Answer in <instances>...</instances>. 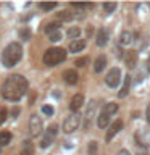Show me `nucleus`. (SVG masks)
Instances as JSON below:
<instances>
[{
    "instance_id": "1",
    "label": "nucleus",
    "mask_w": 150,
    "mask_h": 155,
    "mask_svg": "<svg viewBox=\"0 0 150 155\" xmlns=\"http://www.w3.org/2000/svg\"><path fill=\"white\" fill-rule=\"evenodd\" d=\"M28 79L21 74H11L2 84V97L10 102H16L28 92Z\"/></svg>"
},
{
    "instance_id": "2",
    "label": "nucleus",
    "mask_w": 150,
    "mask_h": 155,
    "mask_svg": "<svg viewBox=\"0 0 150 155\" xmlns=\"http://www.w3.org/2000/svg\"><path fill=\"white\" fill-rule=\"evenodd\" d=\"M21 57H23V47L18 42H11L2 52V63H3V66L11 68L21 60Z\"/></svg>"
},
{
    "instance_id": "3",
    "label": "nucleus",
    "mask_w": 150,
    "mask_h": 155,
    "mask_svg": "<svg viewBox=\"0 0 150 155\" xmlns=\"http://www.w3.org/2000/svg\"><path fill=\"white\" fill-rule=\"evenodd\" d=\"M65 58H66V50L61 47H52L44 53V63L47 66H55L58 63L65 61Z\"/></svg>"
},
{
    "instance_id": "4",
    "label": "nucleus",
    "mask_w": 150,
    "mask_h": 155,
    "mask_svg": "<svg viewBox=\"0 0 150 155\" xmlns=\"http://www.w3.org/2000/svg\"><path fill=\"white\" fill-rule=\"evenodd\" d=\"M42 120L39 115H31V118H29V134L32 136V137H37V136L42 134Z\"/></svg>"
},
{
    "instance_id": "5",
    "label": "nucleus",
    "mask_w": 150,
    "mask_h": 155,
    "mask_svg": "<svg viewBox=\"0 0 150 155\" xmlns=\"http://www.w3.org/2000/svg\"><path fill=\"white\" fill-rule=\"evenodd\" d=\"M57 134H58V124H50V126L47 128L45 134H44V139H42V142H41V147H42V149H47L48 145L53 142V139L57 137Z\"/></svg>"
},
{
    "instance_id": "6",
    "label": "nucleus",
    "mask_w": 150,
    "mask_h": 155,
    "mask_svg": "<svg viewBox=\"0 0 150 155\" xmlns=\"http://www.w3.org/2000/svg\"><path fill=\"white\" fill-rule=\"evenodd\" d=\"M77 126H79V116L76 113H71L70 116H66L65 121H63V131L65 133H74L77 129Z\"/></svg>"
},
{
    "instance_id": "7",
    "label": "nucleus",
    "mask_w": 150,
    "mask_h": 155,
    "mask_svg": "<svg viewBox=\"0 0 150 155\" xmlns=\"http://www.w3.org/2000/svg\"><path fill=\"white\" fill-rule=\"evenodd\" d=\"M105 82L108 87H118V84L121 82V70L119 68H111L105 78Z\"/></svg>"
},
{
    "instance_id": "8",
    "label": "nucleus",
    "mask_w": 150,
    "mask_h": 155,
    "mask_svg": "<svg viewBox=\"0 0 150 155\" xmlns=\"http://www.w3.org/2000/svg\"><path fill=\"white\" fill-rule=\"evenodd\" d=\"M121 129H123V121H121V120L113 121V123H111V124L108 126V133L105 134V140H106V142H110V140L113 139V137L119 133Z\"/></svg>"
},
{
    "instance_id": "9",
    "label": "nucleus",
    "mask_w": 150,
    "mask_h": 155,
    "mask_svg": "<svg viewBox=\"0 0 150 155\" xmlns=\"http://www.w3.org/2000/svg\"><path fill=\"white\" fill-rule=\"evenodd\" d=\"M95 107H97V104H95V100H90L89 102V107H87V110H86V121H84V128H87V126L90 124V121H92V118H94V113H95Z\"/></svg>"
},
{
    "instance_id": "10",
    "label": "nucleus",
    "mask_w": 150,
    "mask_h": 155,
    "mask_svg": "<svg viewBox=\"0 0 150 155\" xmlns=\"http://www.w3.org/2000/svg\"><path fill=\"white\" fill-rule=\"evenodd\" d=\"M82 104H84V95H82V94H76V95H73V99L70 102V108L73 111H77V110L82 108Z\"/></svg>"
},
{
    "instance_id": "11",
    "label": "nucleus",
    "mask_w": 150,
    "mask_h": 155,
    "mask_svg": "<svg viewBox=\"0 0 150 155\" xmlns=\"http://www.w3.org/2000/svg\"><path fill=\"white\" fill-rule=\"evenodd\" d=\"M63 79H65L66 84H76L77 79H79V74L74 71V70H66V71H63Z\"/></svg>"
},
{
    "instance_id": "12",
    "label": "nucleus",
    "mask_w": 150,
    "mask_h": 155,
    "mask_svg": "<svg viewBox=\"0 0 150 155\" xmlns=\"http://www.w3.org/2000/svg\"><path fill=\"white\" fill-rule=\"evenodd\" d=\"M108 37H110V34H108V31H106L105 28L99 29V32H97V37H95V41H97V45L103 47L105 44L108 42Z\"/></svg>"
},
{
    "instance_id": "13",
    "label": "nucleus",
    "mask_w": 150,
    "mask_h": 155,
    "mask_svg": "<svg viewBox=\"0 0 150 155\" xmlns=\"http://www.w3.org/2000/svg\"><path fill=\"white\" fill-rule=\"evenodd\" d=\"M105 66H106V57L105 55H100L95 60V63H94V73H102V71L105 70Z\"/></svg>"
},
{
    "instance_id": "14",
    "label": "nucleus",
    "mask_w": 150,
    "mask_h": 155,
    "mask_svg": "<svg viewBox=\"0 0 150 155\" xmlns=\"http://www.w3.org/2000/svg\"><path fill=\"white\" fill-rule=\"evenodd\" d=\"M84 47H86V42L82 41V39H77V41H73L70 44V52H73V53L82 52V50H84Z\"/></svg>"
},
{
    "instance_id": "15",
    "label": "nucleus",
    "mask_w": 150,
    "mask_h": 155,
    "mask_svg": "<svg viewBox=\"0 0 150 155\" xmlns=\"http://www.w3.org/2000/svg\"><path fill=\"white\" fill-rule=\"evenodd\" d=\"M124 60H126V65H128L129 68H132L135 65V61H137V53H135L134 50H128L124 55Z\"/></svg>"
},
{
    "instance_id": "16",
    "label": "nucleus",
    "mask_w": 150,
    "mask_h": 155,
    "mask_svg": "<svg viewBox=\"0 0 150 155\" xmlns=\"http://www.w3.org/2000/svg\"><path fill=\"white\" fill-rule=\"evenodd\" d=\"M110 118L111 116L110 115H106V113H100L99 115V118H97V126H99V128H106V126H108V123H110Z\"/></svg>"
},
{
    "instance_id": "17",
    "label": "nucleus",
    "mask_w": 150,
    "mask_h": 155,
    "mask_svg": "<svg viewBox=\"0 0 150 155\" xmlns=\"http://www.w3.org/2000/svg\"><path fill=\"white\" fill-rule=\"evenodd\" d=\"M129 84H131V76L128 74V76H124V84H123V87H121V91L118 92V97H126L128 95V92H129Z\"/></svg>"
},
{
    "instance_id": "18",
    "label": "nucleus",
    "mask_w": 150,
    "mask_h": 155,
    "mask_svg": "<svg viewBox=\"0 0 150 155\" xmlns=\"http://www.w3.org/2000/svg\"><path fill=\"white\" fill-rule=\"evenodd\" d=\"M19 155H34V147H32L31 140H24L23 142V149H21V153Z\"/></svg>"
},
{
    "instance_id": "19",
    "label": "nucleus",
    "mask_w": 150,
    "mask_h": 155,
    "mask_svg": "<svg viewBox=\"0 0 150 155\" xmlns=\"http://www.w3.org/2000/svg\"><path fill=\"white\" fill-rule=\"evenodd\" d=\"M118 111V104H115V102H110V104H106L103 107V110H102V113H106V115H113Z\"/></svg>"
},
{
    "instance_id": "20",
    "label": "nucleus",
    "mask_w": 150,
    "mask_h": 155,
    "mask_svg": "<svg viewBox=\"0 0 150 155\" xmlns=\"http://www.w3.org/2000/svg\"><path fill=\"white\" fill-rule=\"evenodd\" d=\"M131 41H132V34L129 31H123L119 34V44L121 45H128V44H131Z\"/></svg>"
},
{
    "instance_id": "21",
    "label": "nucleus",
    "mask_w": 150,
    "mask_h": 155,
    "mask_svg": "<svg viewBox=\"0 0 150 155\" xmlns=\"http://www.w3.org/2000/svg\"><path fill=\"white\" fill-rule=\"evenodd\" d=\"M10 140H11V133L2 131V133H0V145H8Z\"/></svg>"
},
{
    "instance_id": "22",
    "label": "nucleus",
    "mask_w": 150,
    "mask_h": 155,
    "mask_svg": "<svg viewBox=\"0 0 150 155\" xmlns=\"http://www.w3.org/2000/svg\"><path fill=\"white\" fill-rule=\"evenodd\" d=\"M57 31H60V23L58 21H52L45 26V32H48V34H53Z\"/></svg>"
},
{
    "instance_id": "23",
    "label": "nucleus",
    "mask_w": 150,
    "mask_h": 155,
    "mask_svg": "<svg viewBox=\"0 0 150 155\" xmlns=\"http://www.w3.org/2000/svg\"><path fill=\"white\" fill-rule=\"evenodd\" d=\"M57 19H58V21H71L73 15L68 12V10H63V12H60V13L57 15Z\"/></svg>"
},
{
    "instance_id": "24",
    "label": "nucleus",
    "mask_w": 150,
    "mask_h": 155,
    "mask_svg": "<svg viewBox=\"0 0 150 155\" xmlns=\"http://www.w3.org/2000/svg\"><path fill=\"white\" fill-rule=\"evenodd\" d=\"M79 34H81V29H79V28H73V29H70V31H68V37H70V39H74V41H77Z\"/></svg>"
},
{
    "instance_id": "25",
    "label": "nucleus",
    "mask_w": 150,
    "mask_h": 155,
    "mask_svg": "<svg viewBox=\"0 0 150 155\" xmlns=\"http://www.w3.org/2000/svg\"><path fill=\"white\" fill-rule=\"evenodd\" d=\"M103 10H105V13H113L115 10H116V3L115 2H110V3H103Z\"/></svg>"
},
{
    "instance_id": "26",
    "label": "nucleus",
    "mask_w": 150,
    "mask_h": 155,
    "mask_svg": "<svg viewBox=\"0 0 150 155\" xmlns=\"http://www.w3.org/2000/svg\"><path fill=\"white\" fill-rule=\"evenodd\" d=\"M39 7H41L42 10H45V12H50V10L57 8V3L55 2H53V3H39Z\"/></svg>"
},
{
    "instance_id": "27",
    "label": "nucleus",
    "mask_w": 150,
    "mask_h": 155,
    "mask_svg": "<svg viewBox=\"0 0 150 155\" xmlns=\"http://www.w3.org/2000/svg\"><path fill=\"white\" fill-rule=\"evenodd\" d=\"M48 39H50L52 42H58V41H61V32L60 31H57V32H53L48 36Z\"/></svg>"
},
{
    "instance_id": "28",
    "label": "nucleus",
    "mask_w": 150,
    "mask_h": 155,
    "mask_svg": "<svg viewBox=\"0 0 150 155\" xmlns=\"http://www.w3.org/2000/svg\"><path fill=\"white\" fill-rule=\"evenodd\" d=\"M87 61H89V58H87V57L77 58V60H76V66H79V68H82V66H86V65H87Z\"/></svg>"
},
{
    "instance_id": "29",
    "label": "nucleus",
    "mask_w": 150,
    "mask_h": 155,
    "mask_svg": "<svg viewBox=\"0 0 150 155\" xmlns=\"http://www.w3.org/2000/svg\"><path fill=\"white\" fill-rule=\"evenodd\" d=\"M42 113L47 115V116H52V115H53V108H52L50 105H44V107H42Z\"/></svg>"
},
{
    "instance_id": "30",
    "label": "nucleus",
    "mask_w": 150,
    "mask_h": 155,
    "mask_svg": "<svg viewBox=\"0 0 150 155\" xmlns=\"http://www.w3.org/2000/svg\"><path fill=\"white\" fill-rule=\"evenodd\" d=\"M7 116H8V111H7V108H0V124H2L3 121L7 120Z\"/></svg>"
},
{
    "instance_id": "31",
    "label": "nucleus",
    "mask_w": 150,
    "mask_h": 155,
    "mask_svg": "<svg viewBox=\"0 0 150 155\" xmlns=\"http://www.w3.org/2000/svg\"><path fill=\"white\" fill-rule=\"evenodd\" d=\"M95 152H97V142H95V140H92V142L89 144V153L95 155Z\"/></svg>"
},
{
    "instance_id": "32",
    "label": "nucleus",
    "mask_w": 150,
    "mask_h": 155,
    "mask_svg": "<svg viewBox=\"0 0 150 155\" xmlns=\"http://www.w3.org/2000/svg\"><path fill=\"white\" fill-rule=\"evenodd\" d=\"M29 36H31V32H29L28 29H23V31H21V37L24 39V41H28V39H29Z\"/></svg>"
},
{
    "instance_id": "33",
    "label": "nucleus",
    "mask_w": 150,
    "mask_h": 155,
    "mask_svg": "<svg viewBox=\"0 0 150 155\" xmlns=\"http://www.w3.org/2000/svg\"><path fill=\"white\" fill-rule=\"evenodd\" d=\"M74 8H86V7H90V5H86V3H73Z\"/></svg>"
},
{
    "instance_id": "34",
    "label": "nucleus",
    "mask_w": 150,
    "mask_h": 155,
    "mask_svg": "<svg viewBox=\"0 0 150 155\" xmlns=\"http://www.w3.org/2000/svg\"><path fill=\"white\" fill-rule=\"evenodd\" d=\"M118 155H131V153H129V150L123 149V150H119V152H118Z\"/></svg>"
},
{
    "instance_id": "35",
    "label": "nucleus",
    "mask_w": 150,
    "mask_h": 155,
    "mask_svg": "<svg viewBox=\"0 0 150 155\" xmlns=\"http://www.w3.org/2000/svg\"><path fill=\"white\" fill-rule=\"evenodd\" d=\"M147 121L150 123V104H148V107H147Z\"/></svg>"
},
{
    "instance_id": "36",
    "label": "nucleus",
    "mask_w": 150,
    "mask_h": 155,
    "mask_svg": "<svg viewBox=\"0 0 150 155\" xmlns=\"http://www.w3.org/2000/svg\"><path fill=\"white\" fill-rule=\"evenodd\" d=\"M147 66H148V70H150V55H148V61H147Z\"/></svg>"
},
{
    "instance_id": "37",
    "label": "nucleus",
    "mask_w": 150,
    "mask_h": 155,
    "mask_svg": "<svg viewBox=\"0 0 150 155\" xmlns=\"http://www.w3.org/2000/svg\"><path fill=\"white\" fill-rule=\"evenodd\" d=\"M137 155H145V153H137Z\"/></svg>"
},
{
    "instance_id": "38",
    "label": "nucleus",
    "mask_w": 150,
    "mask_h": 155,
    "mask_svg": "<svg viewBox=\"0 0 150 155\" xmlns=\"http://www.w3.org/2000/svg\"><path fill=\"white\" fill-rule=\"evenodd\" d=\"M0 147H2V145H0Z\"/></svg>"
}]
</instances>
